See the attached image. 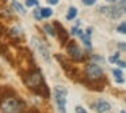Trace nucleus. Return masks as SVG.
<instances>
[{"instance_id":"20","label":"nucleus","mask_w":126,"mask_h":113,"mask_svg":"<svg viewBox=\"0 0 126 113\" xmlns=\"http://www.w3.org/2000/svg\"><path fill=\"white\" fill-rule=\"evenodd\" d=\"M19 29H12L11 30V37H19Z\"/></svg>"},{"instance_id":"5","label":"nucleus","mask_w":126,"mask_h":113,"mask_svg":"<svg viewBox=\"0 0 126 113\" xmlns=\"http://www.w3.org/2000/svg\"><path fill=\"white\" fill-rule=\"evenodd\" d=\"M31 42H33V45L35 46V49L38 50V53L41 55V57L44 59L45 61L50 63L52 59H50V52H49V49H47L46 45H45L39 38H37V37H33V38H31Z\"/></svg>"},{"instance_id":"14","label":"nucleus","mask_w":126,"mask_h":113,"mask_svg":"<svg viewBox=\"0 0 126 113\" xmlns=\"http://www.w3.org/2000/svg\"><path fill=\"white\" fill-rule=\"evenodd\" d=\"M45 31H46L47 34H49V36H53L54 37L56 36V31H54V29H53V26H50V25H45Z\"/></svg>"},{"instance_id":"26","label":"nucleus","mask_w":126,"mask_h":113,"mask_svg":"<svg viewBox=\"0 0 126 113\" xmlns=\"http://www.w3.org/2000/svg\"><path fill=\"white\" fill-rule=\"evenodd\" d=\"M109 1H117V0H109Z\"/></svg>"},{"instance_id":"23","label":"nucleus","mask_w":126,"mask_h":113,"mask_svg":"<svg viewBox=\"0 0 126 113\" xmlns=\"http://www.w3.org/2000/svg\"><path fill=\"white\" fill-rule=\"evenodd\" d=\"M118 48H119L121 50H126V42H119V44H118Z\"/></svg>"},{"instance_id":"22","label":"nucleus","mask_w":126,"mask_h":113,"mask_svg":"<svg viewBox=\"0 0 126 113\" xmlns=\"http://www.w3.org/2000/svg\"><path fill=\"white\" fill-rule=\"evenodd\" d=\"M76 113H87V110L84 109V108H81V106H76Z\"/></svg>"},{"instance_id":"2","label":"nucleus","mask_w":126,"mask_h":113,"mask_svg":"<svg viewBox=\"0 0 126 113\" xmlns=\"http://www.w3.org/2000/svg\"><path fill=\"white\" fill-rule=\"evenodd\" d=\"M1 109L4 113H22L25 110V102L14 95L1 99Z\"/></svg>"},{"instance_id":"13","label":"nucleus","mask_w":126,"mask_h":113,"mask_svg":"<svg viewBox=\"0 0 126 113\" xmlns=\"http://www.w3.org/2000/svg\"><path fill=\"white\" fill-rule=\"evenodd\" d=\"M41 14H42V18H50L53 15V10L52 8H41Z\"/></svg>"},{"instance_id":"7","label":"nucleus","mask_w":126,"mask_h":113,"mask_svg":"<svg viewBox=\"0 0 126 113\" xmlns=\"http://www.w3.org/2000/svg\"><path fill=\"white\" fill-rule=\"evenodd\" d=\"M66 50H68V55L71 56L73 60H76V61H80V60H83V52L80 50V48L76 45V42L75 41H72V42H69V45L66 46Z\"/></svg>"},{"instance_id":"27","label":"nucleus","mask_w":126,"mask_h":113,"mask_svg":"<svg viewBox=\"0 0 126 113\" xmlns=\"http://www.w3.org/2000/svg\"><path fill=\"white\" fill-rule=\"evenodd\" d=\"M121 113H126V112H125V110H123V112H121Z\"/></svg>"},{"instance_id":"15","label":"nucleus","mask_w":126,"mask_h":113,"mask_svg":"<svg viewBox=\"0 0 126 113\" xmlns=\"http://www.w3.org/2000/svg\"><path fill=\"white\" fill-rule=\"evenodd\" d=\"M112 74H114L115 79H122V71H121V69L114 68V69H112Z\"/></svg>"},{"instance_id":"24","label":"nucleus","mask_w":126,"mask_h":113,"mask_svg":"<svg viewBox=\"0 0 126 113\" xmlns=\"http://www.w3.org/2000/svg\"><path fill=\"white\" fill-rule=\"evenodd\" d=\"M117 64L121 67V68H126V61H121V60H118V61H117Z\"/></svg>"},{"instance_id":"18","label":"nucleus","mask_w":126,"mask_h":113,"mask_svg":"<svg viewBox=\"0 0 126 113\" xmlns=\"http://www.w3.org/2000/svg\"><path fill=\"white\" fill-rule=\"evenodd\" d=\"M34 17H35V19H42V14H41V8H37L35 11H34Z\"/></svg>"},{"instance_id":"25","label":"nucleus","mask_w":126,"mask_h":113,"mask_svg":"<svg viewBox=\"0 0 126 113\" xmlns=\"http://www.w3.org/2000/svg\"><path fill=\"white\" fill-rule=\"evenodd\" d=\"M47 1H49L50 4H57L58 3V0H47Z\"/></svg>"},{"instance_id":"12","label":"nucleus","mask_w":126,"mask_h":113,"mask_svg":"<svg viewBox=\"0 0 126 113\" xmlns=\"http://www.w3.org/2000/svg\"><path fill=\"white\" fill-rule=\"evenodd\" d=\"M12 7H14V8L16 10V11L19 12V14H26V11H25V7H23L20 3H18L16 0H14V1H12Z\"/></svg>"},{"instance_id":"19","label":"nucleus","mask_w":126,"mask_h":113,"mask_svg":"<svg viewBox=\"0 0 126 113\" xmlns=\"http://www.w3.org/2000/svg\"><path fill=\"white\" fill-rule=\"evenodd\" d=\"M110 60V63H117L118 60H119V53H115L114 56H111V57L109 59Z\"/></svg>"},{"instance_id":"11","label":"nucleus","mask_w":126,"mask_h":113,"mask_svg":"<svg viewBox=\"0 0 126 113\" xmlns=\"http://www.w3.org/2000/svg\"><path fill=\"white\" fill-rule=\"evenodd\" d=\"M76 15H77V8H76V7H69L68 14H66V19L72 21V19H75V18H76Z\"/></svg>"},{"instance_id":"9","label":"nucleus","mask_w":126,"mask_h":113,"mask_svg":"<svg viewBox=\"0 0 126 113\" xmlns=\"http://www.w3.org/2000/svg\"><path fill=\"white\" fill-rule=\"evenodd\" d=\"M54 26H56V29L58 30V33H60V40H61V42H66V38H68V34H66V31H65V29L63 27V26L60 25L58 22H56L54 23Z\"/></svg>"},{"instance_id":"10","label":"nucleus","mask_w":126,"mask_h":113,"mask_svg":"<svg viewBox=\"0 0 126 113\" xmlns=\"http://www.w3.org/2000/svg\"><path fill=\"white\" fill-rule=\"evenodd\" d=\"M90 37H91V29H88V30H87V31H85V33L81 36L83 42L85 44V46H87L88 49L91 48V40H90Z\"/></svg>"},{"instance_id":"16","label":"nucleus","mask_w":126,"mask_h":113,"mask_svg":"<svg viewBox=\"0 0 126 113\" xmlns=\"http://www.w3.org/2000/svg\"><path fill=\"white\" fill-rule=\"evenodd\" d=\"M117 30L119 31V33H122V34H126V22H122L119 26L117 27Z\"/></svg>"},{"instance_id":"1","label":"nucleus","mask_w":126,"mask_h":113,"mask_svg":"<svg viewBox=\"0 0 126 113\" xmlns=\"http://www.w3.org/2000/svg\"><path fill=\"white\" fill-rule=\"evenodd\" d=\"M26 85L31 89V90H35L37 93L42 94L44 97L49 95V91H47V87L44 82V78H42V74L38 71V69H34V71L29 72L27 76L25 79Z\"/></svg>"},{"instance_id":"3","label":"nucleus","mask_w":126,"mask_h":113,"mask_svg":"<svg viewBox=\"0 0 126 113\" xmlns=\"http://www.w3.org/2000/svg\"><path fill=\"white\" fill-rule=\"evenodd\" d=\"M100 11L104 12L106 15H109L112 19H118L123 14H126V0H121L118 4L111 7H100Z\"/></svg>"},{"instance_id":"21","label":"nucleus","mask_w":126,"mask_h":113,"mask_svg":"<svg viewBox=\"0 0 126 113\" xmlns=\"http://www.w3.org/2000/svg\"><path fill=\"white\" fill-rule=\"evenodd\" d=\"M95 1H96V0H83V3H84L85 6H94Z\"/></svg>"},{"instance_id":"4","label":"nucleus","mask_w":126,"mask_h":113,"mask_svg":"<svg viewBox=\"0 0 126 113\" xmlns=\"http://www.w3.org/2000/svg\"><path fill=\"white\" fill-rule=\"evenodd\" d=\"M66 95H68V90L64 86L54 87V99L60 113H66Z\"/></svg>"},{"instance_id":"6","label":"nucleus","mask_w":126,"mask_h":113,"mask_svg":"<svg viewBox=\"0 0 126 113\" xmlns=\"http://www.w3.org/2000/svg\"><path fill=\"white\" fill-rule=\"evenodd\" d=\"M85 75H87V78L90 80H94V82H96V80L102 79V76H103V71H102V68L98 66V64H88L87 68H85Z\"/></svg>"},{"instance_id":"17","label":"nucleus","mask_w":126,"mask_h":113,"mask_svg":"<svg viewBox=\"0 0 126 113\" xmlns=\"http://www.w3.org/2000/svg\"><path fill=\"white\" fill-rule=\"evenodd\" d=\"M26 6H27V7L38 6V0H26Z\"/></svg>"},{"instance_id":"8","label":"nucleus","mask_w":126,"mask_h":113,"mask_svg":"<svg viewBox=\"0 0 126 113\" xmlns=\"http://www.w3.org/2000/svg\"><path fill=\"white\" fill-rule=\"evenodd\" d=\"M92 108H94V110L98 112V113H106L111 109V105L107 101H104V99H99V101H96L92 104Z\"/></svg>"}]
</instances>
